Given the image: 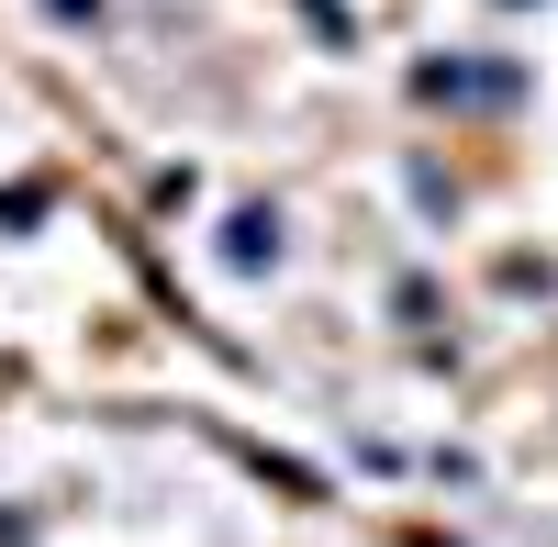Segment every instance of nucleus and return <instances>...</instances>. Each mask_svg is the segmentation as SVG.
<instances>
[{
	"mask_svg": "<svg viewBox=\"0 0 558 547\" xmlns=\"http://www.w3.org/2000/svg\"><path fill=\"white\" fill-rule=\"evenodd\" d=\"M223 257H235V268H268V257H279V212H268V202L235 212V223H223Z\"/></svg>",
	"mask_w": 558,
	"mask_h": 547,
	"instance_id": "1",
	"label": "nucleus"
},
{
	"mask_svg": "<svg viewBox=\"0 0 558 547\" xmlns=\"http://www.w3.org/2000/svg\"><path fill=\"white\" fill-rule=\"evenodd\" d=\"M45 12H57V23H101V0H45Z\"/></svg>",
	"mask_w": 558,
	"mask_h": 547,
	"instance_id": "2",
	"label": "nucleus"
}]
</instances>
